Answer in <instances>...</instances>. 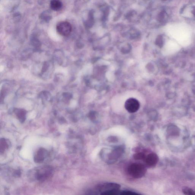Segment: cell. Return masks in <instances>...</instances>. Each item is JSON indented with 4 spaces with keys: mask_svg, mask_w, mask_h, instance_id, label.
Masks as SVG:
<instances>
[{
    "mask_svg": "<svg viewBox=\"0 0 195 195\" xmlns=\"http://www.w3.org/2000/svg\"><path fill=\"white\" fill-rule=\"evenodd\" d=\"M72 29L71 25L67 22H60L56 26V30L58 33L63 36H69L71 33Z\"/></svg>",
    "mask_w": 195,
    "mask_h": 195,
    "instance_id": "cell-3",
    "label": "cell"
},
{
    "mask_svg": "<svg viewBox=\"0 0 195 195\" xmlns=\"http://www.w3.org/2000/svg\"><path fill=\"white\" fill-rule=\"evenodd\" d=\"M140 107L139 102L134 98H130L126 101L125 107L127 111L130 113H135L139 110Z\"/></svg>",
    "mask_w": 195,
    "mask_h": 195,
    "instance_id": "cell-5",
    "label": "cell"
},
{
    "mask_svg": "<svg viewBox=\"0 0 195 195\" xmlns=\"http://www.w3.org/2000/svg\"><path fill=\"white\" fill-rule=\"evenodd\" d=\"M138 194L128 190H124V191H121L120 195H138Z\"/></svg>",
    "mask_w": 195,
    "mask_h": 195,
    "instance_id": "cell-14",
    "label": "cell"
},
{
    "mask_svg": "<svg viewBox=\"0 0 195 195\" xmlns=\"http://www.w3.org/2000/svg\"><path fill=\"white\" fill-rule=\"evenodd\" d=\"M134 158L135 159L137 160L144 159L146 158L145 154L142 152L135 154L134 155Z\"/></svg>",
    "mask_w": 195,
    "mask_h": 195,
    "instance_id": "cell-13",
    "label": "cell"
},
{
    "mask_svg": "<svg viewBox=\"0 0 195 195\" xmlns=\"http://www.w3.org/2000/svg\"><path fill=\"white\" fill-rule=\"evenodd\" d=\"M15 113L21 122H23L25 121L26 111L22 110L16 109L15 110Z\"/></svg>",
    "mask_w": 195,
    "mask_h": 195,
    "instance_id": "cell-10",
    "label": "cell"
},
{
    "mask_svg": "<svg viewBox=\"0 0 195 195\" xmlns=\"http://www.w3.org/2000/svg\"><path fill=\"white\" fill-rule=\"evenodd\" d=\"M8 148V145L4 138L1 140V153L4 152L5 149Z\"/></svg>",
    "mask_w": 195,
    "mask_h": 195,
    "instance_id": "cell-11",
    "label": "cell"
},
{
    "mask_svg": "<svg viewBox=\"0 0 195 195\" xmlns=\"http://www.w3.org/2000/svg\"><path fill=\"white\" fill-rule=\"evenodd\" d=\"M52 170L49 166H44L38 170L36 173V178L38 180L43 181L51 175Z\"/></svg>",
    "mask_w": 195,
    "mask_h": 195,
    "instance_id": "cell-4",
    "label": "cell"
},
{
    "mask_svg": "<svg viewBox=\"0 0 195 195\" xmlns=\"http://www.w3.org/2000/svg\"><path fill=\"white\" fill-rule=\"evenodd\" d=\"M47 155V152L45 149H40L37 152L34 157V161L37 163H41L44 160Z\"/></svg>",
    "mask_w": 195,
    "mask_h": 195,
    "instance_id": "cell-8",
    "label": "cell"
},
{
    "mask_svg": "<svg viewBox=\"0 0 195 195\" xmlns=\"http://www.w3.org/2000/svg\"><path fill=\"white\" fill-rule=\"evenodd\" d=\"M146 163L148 166H153L157 164L159 160V158L156 154H149L145 158Z\"/></svg>",
    "mask_w": 195,
    "mask_h": 195,
    "instance_id": "cell-7",
    "label": "cell"
},
{
    "mask_svg": "<svg viewBox=\"0 0 195 195\" xmlns=\"http://www.w3.org/2000/svg\"><path fill=\"white\" fill-rule=\"evenodd\" d=\"M166 50L168 54H173L180 50V46L176 42L173 41H170L166 46Z\"/></svg>",
    "mask_w": 195,
    "mask_h": 195,
    "instance_id": "cell-6",
    "label": "cell"
},
{
    "mask_svg": "<svg viewBox=\"0 0 195 195\" xmlns=\"http://www.w3.org/2000/svg\"><path fill=\"white\" fill-rule=\"evenodd\" d=\"M63 4L60 0H52L50 2V8L52 10L58 11L61 10Z\"/></svg>",
    "mask_w": 195,
    "mask_h": 195,
    "instance_id": "cell-9",
    "label": "cell"
},
{
    "mask_svg": "<svg viewBox=\"0 0 195 195\" xmlns=\"http://www.w3.org/2000/svg\"><path fill=\"white\" fill-rule=\"evenodd\" d=\"M121 186L118 184L115 183H106L98 185L96 186V190L100 194L104 195L107 192L120 190Z\"/></svg>",
    "mask_w": 195,
    "mask_h": 195,
    "instance_id": "cell-2",
    "label": "cell"
},
{
    "mask_svg": "<svg viewBox=\"0 0 195 195\" xmlns=\"http://www.w3.org/2000/svg\"><path fill=\"white\" fill-rule=\"evenodd\" d=\"M183 192L186 195H195V192L192 189L188 187H184L183 188Z\"/></svg>",
    "mask_w": 195,
    "mask_h": 195,
    "instance_id": "cell-12",
    "label": "cell"
},
{
    "mask_svg": "<svg viewBox=\"0 0 195 195\" xmlns=\"http://www.w3.org/2000/svg\"><path fill=\"white\" fill-rule=\"evenodd\" d=\"M146 170L145 166L140 164H133L128 168V172L130 175L137 179L143 177L146 173Z\"/></svg>",
    "mask_w": 195,
    "mask_h": 195,
    "instance_id": "cell-1",
    "label": "cell"
}]
</instances>
